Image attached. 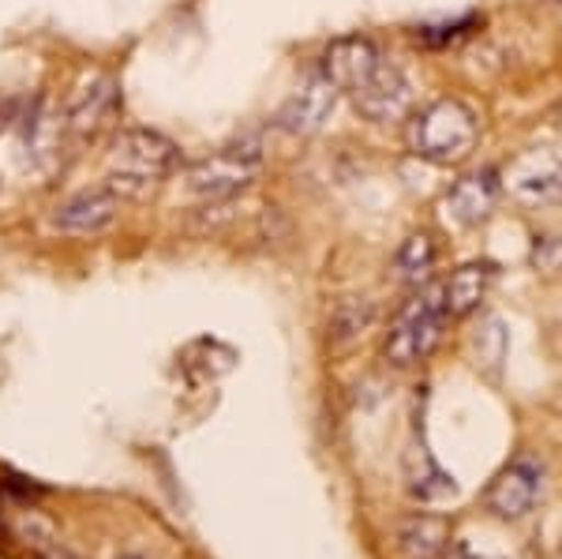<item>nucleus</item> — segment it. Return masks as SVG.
I'll return each mask as SVG.
<instances>
[{
	"instance_id": "1",
	"label": "nucleus",
	"mask_w": 562,
	"mask_h": 559,
	"mask_svg": "<svg viewBox=\"0 0 562 559\" xmlns=\"http://www.w3.org/2000/svg\"><path fill=\"white\" fill-rule=\"evenodd\" d=\"M323 71L341 90H349L352 105L375 124H397L413 113V83L394 60L364 34H349L326 45Z\"/></svg>"
},
{
	"instance_id": "2",
	"label": "nucleus",
	"mask_w": 562,
	"mask_h": 559,
	"mask_svg": "<svg viewBox=\"0 0 562 559\" xmlns=\"http://www.w3.org/2000/svg\"><path fill=\"white\" fill-rule=\"evenodd\" d=\"M180 147L154 128H121L109 139L105 185L124 203H143L180 169Z\"/></svg>"
},
{
	"instance_id": "3",
	"label": "nucleus",
	"mask_w": 562,
	"mask_h": 559,
	"mask_svg": "<svg viewBox=\"0 0 562 559\" xmlns=\"http://www.w3.org/2000/svg\"><path fill=\"white\" fill-rule=\"evenodd\" d=\"M405 139L416 158L431 161V166H454L473 155L480 139V116L473 105L458 102V98H439L409 116Z\"/></svg>"
},
{
	"instance_id": "4",
	"label": "nucleus",
	"mask_w": 562,
	"mask_h": 559,
	"mask_svg": "<svg viewBox=\"0 0 562 559\" xmlns=\"http://www.w3.org/2000/svg\"><path fill=\"white\" fill-rule=\"evenodd\" d=\"M447 323L450 312L447 301H442V290L439 286H420V293L409 297L402 304V312L394 315V323H390L383 346L386 360L397 368H413L420 360H428L439 349L442 335H447Z\"/></svg>"
},
{
	"instance_id": "5",
	"label": "nucleus",
	"mask_w": 562,
	"mask_h": 559,
	"mask_svg": "<svg viewBox=\"0 0 562 559\" xmlns=\"http://www.w3.org/2000/svg\"><path fill=\"white\" fill-rule=\"evenodd\" d=\"M262 174V155L256 147H222L184 169V188L203 203H225L248 192Z\"/></svg>"
},
{
	"instance_id": "6",
	"label": "nucleus",
	"mask_w": 562,
	"mask_h": 559,
	"mask_svg": "<svg viewBox=\"0 0 562 559\" xmlns=\"http://www.w3.org/2000/svg\"><path fill=\"white\" fill-rule=\"evenodd\" d=\"M121 110H124L121 79H116L113 71H94V76H87L83 83L76 87V94L68 98L65 113H60L68 143L102 139L105 132L116 128Z\"/></svg>"
},
{
	"instance_id": "7",
	"label": "nucleus",
	"mask_w": 562,
	"mask_h": 559,
	"mask_svg": "<svg viewBox=\"0 0 562 559\" xmlns=\"http://www.w3.org/2000/svg\"><path fill=\"white\" fill-rule=\"evenodd\" d=\"M124 211V200L105 185H90L79 188V192L65 195L57 206L49 211V230L60 233V237H76V241H98L105 237L116 225Z\"/></svg>"
},
{
	"instance_id": "8",
	"label": "nucleus",
	"mask_w": 562,
	"mask_h": 559,
	"mask_svg": "<svg viewBox=\"0 0 562 559\" xmlns=\"http://www.w3.org/2000/svg\"><path fill=\"white\" fill-rule=\"evenodd\" d=\"M341 87L319 68L307 79H301V87L281 102V110L274 116L278 132L293 135V139H307V135H319L330 124L334 110H338Z\"/></svg>"
},
{
	"instance_id": "9",
	"label": "nucleus",
	"mask_w": 562,
	"mask_h": 559,
	"mask_svg": "<svg viewBox=\"0 0 562 559\" xmlns=\"http://www.w3.org/2000/svg\"><path fill=\"white\" fill-rule=\"evenodd\" d=\"M498 185L525 206L562 203V155L559 150H525L503 169Z\"/></svg>"
},
{
	"instance_id": "10",
	"label": "nucleus",
	"mask_w": 562,
	"mask_h": 559,
	"mask_svg": "<svg viewBox=\"0 0 562 559\" xmlns=\"http://www.w3.org/2000/svg\"><path fill=\"white\" fill-rule=\"evenodd\" d=\"M540 492H543V466H540V458L518 455L492 481V489H487L484 503H487V511H492L495 518L518 522V518L529 515L532 507H537Z\"/></svg>"
},
{
	"instance_id": "11",
	"label": "nucleus",
	"mask_w": 562,
	"mask_h": 559,
	"mask_svg": "<svg viewBox=\"0 0 562 559\" xmlns=\"http://www.w3.org/2000/svg\"><path fill=\"white\" fill-rule=\"evenodd\" d=\"M498 177L492 169H480V174H465L461 180L450 185V192L442 195V211L447 219L461 225V230H473V225L487 222L498 200Z\"/></svg>"
},
{
	"instance_id": "12",
	"label": "nucleus",
	"mask_w": 562,
	"mask_h": 559,
	"mask_svg": "<svg viewBox=\"0 0 562 559\" xmlns=\"http://www.w3.org/2000/svg\"><path fill=\"white\" fill-rule=\"evenodd\" d=\"M492 278H495L492 264H469V267L454 270V275H450V282L439 286L442 301H447L450 320H454V315H469L473 309H480V301H484L487 290H492Z\"/></svg>"
},
{
	"instance_id": "13",
	"label": "nucleus",
	"mask_w": 562,
	"mask_h": 559,
	"mask_svg": "<svg viewBox=\"0 0 562 559\" xmlns=\"http://www.w3.org/2000/svg\"><path fill=\"white\" fill-rule=\"evenodd\" d=\"M405 559H439L450 545V526L439 515H409L397 526Z\"/></svg>"
},
{
	"instance_id": "14",
	"label": "nucleus",
	"mask_w": 562,
	"mask_h": 559,
	"mask_svg": "<svg viewBox=\"0 0 562 559\" xmlns=\"http://www.w3.org/2000/svg\"><path fill=\"white\" fill-rule=\"evenodd\" d=\"M435 259H439V251H435L428 233H413V237H405L402 248H397L394 270H397V278H402L405 286H416V290H420V286L431 282Z\"/></svg>"
},
{
	"instance_id": "15",
	"label": "nucleus",
	"mask_w": 562,
	"mask_h": 559,
	"mask_svg": "<svg viewBox=\"0 0 562 559\" xmlns=\"http://www.w3.org/2000/svg\"><path fill=\"white\" fill-rule=\"evenodd\" d=\"M371 320H375V309H371L368 301H346L338 312H334V338L346 346V342L364 335L371 327Z\"/></svg>"
},
{
	"instance_id": "16",
	"label": "nucleus",
	"mask_w": 562,
	"mask_h": 559,
	"mask_svg": "<svg viewBox=\"0 0 562 559\" xmlns=\"http://www.w3.org/2000/svg\"><path fill=\"white\" fill-rule=\"evenodd\" d=\"M476 23H480L476 15H461V20H450V23H424V26H416V42H424V45H458L461 38H469V34H473Z\"/></svg>"
},
{
	"instance_id": "17",
	"label": "nucleus",
	"mask_w": 562,
	"mask_h": 559,
	"mask_svg": "<svg viewBox=\"0 0 562 559\" xmlns=\"http://www.w3.org/2000/svg\"><path fill=\"white\" fill-rule=\"evenodd\" d=\"M450 559H484V556H476V552H469V548H458V552H454V556H450Z\"/></svg>"
},
{
	"instance_id": "18",
	"label": "nucleus",
	"mask_w": 562,
	"mask_h": 559,
	"mask_svg": "<svg viewBox=\"0 0 562 559\" xmlns=\"http://www.w3.org/2000/svg\"><path fill=\"white\" fill-rule=\"evenodd\" d=\"M116 559H147V556H139V552H121Z\"/></svg>"
},
{
	"instance_id": "19",
	"label": "nucleus",
	"mask_w": 562,
	"mask_h": 559,
	"mask_svg": "<svg viewBox=\"0 0 562 559\" xmlns=\"http://www.w3.org/2000/svg\"><path fill=\"white\" fill-rule=\"evenodd\" d=\"M555 559H562V548H559V556H555Z\"/></svg>"
}]
</instances>
